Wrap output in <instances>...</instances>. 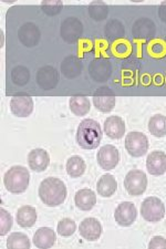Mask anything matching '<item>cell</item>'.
I'll return each instance as SVG.
<instances>
[{"instance_id":"1f68e13d","label":"cell","mask_w":166,"mask_h":249,"mask_svg":"<svg viewBox=\"0 0 166 249\" xmlns=\"http://www.w3.org/2000/svg\"><path fill=\"white\" fill-rule=\"evenodd\" d=\"M42 10L49 16H55L61 13L63 3L62 1H42L41 2Z\"/></svg>"},{"instance_id":"e0dca14e","label":"cell","mask_w":166,"mask_h":249,"mask_svg":"<svg viewBox=\"0 0 166 249\" xmlns=\"http://www.w3.org/2000/svg\"><path fill=\"white\" fill-rule=\"evenodd\" d=\"M104 133L113 140L121 139L125 134V122L121 116L112 115L104 121Z\"/></svg>"},{"instance_id":"4fadbf2b","label":"cell","mask_w":166,"mask_h":249,"mask_svg":"<svg viewBox=\"0 0 166 249\" xmlns=\"http://www.w3.org/2000/svg\"><path fill=\"white\" fill-rule=\"evenodd\" d=\"M82 23L79 19L74 17L67 18L61 23V28H60L62 38L68 42H74L75 40H78L80 36L82 35Z\"/></svg>"},{"instance_id":"7402d4cb","label":"cell","mask_w":166,"mask_h":249,"mask_svg":"<svg viewBox=\"0 0 166 249\" xmlns=\"http://www.w3.org/2000/svg\"><path fill=\"white\" fill-rule=\"evenodd\" d=\"M87 170V164L80 155H74L69 158L66 164L67 174L72 178H78L84 174Z\"/></svg>"},{"instance_id":"4dcf8cb0","label":"cell","mask_w":166,"mask_h":249,"mask_svg":"<svg viewBox=\"0 0 166 249\" xmlns=\"http://www.w3.org/2000/svg\"><path fill=\"white\" fill-rule=\"evenodd\" d=\"M112 49L117 57H127L129 52L132 51L131 45H129V42L125 39H117L116 41L113 43Z\"/></svg>"},{"instance_id":"ac0fdd59","label":"cell","mask_w":166,"mask_h":249,"mask_svg":"<svg viewBox=\"0 0 166 249\" xmlns=\"http://www.w3.org/2000/svg\"><path fill=\"white\" fill-rule=\"evenodd\" d=\"M55 243V232L50 227H40L34 235V244L36 247L47 249L51 248Z\"/></svg>"},{"instance_id":"ffe728a7","label":"cell","mask_w":166,"mask_h":249,"mask_svg":"<svg viewBox=\"0 0 166 249\" xmlns=\"http://www.w3.org/2000/svg\"><path fill=\"white\" fill-rule=\"evenodd\" d=\"M16 222L20 227H32L37 222V211L34 206H21L16 215Z\"/></svg>"},{"instance_id":"2e32d148","label":"cell","mask_w":166,"mask_h":249,"mask_svg":"<svg viewBox=\"0 0 166 249\" xmlns=\"http://www.w3.org/2000/svg\"><path fill=\"white\" fill-rule=\"evenodd\" d=\"M93 103L99 111L103 113L111 112L115 107V95L111 90L100 89L93 95Z\"/></svg>"},{"instance_id":"603a6c76","label":"cell","mask_w":166,"mask_h":249,"mask_svg":"<svg viewBox=\"0 0 166 249\" xmlns=\"http://www.w3.org/2000/svg\"><path fill=\"white\" fill-rule=\"evenodd\" d=\"M69 107H70L72 113L78 116H83L90 112L91 103L87 96L74 95L69 100Z\"/></svg>"},{"instance_id":"30bf717a","label":"cell","mask_w":166,"mask_h":249,"mask_svg":"<svg viewBox=\"0 0 166 249\" xmlns=\"http://www.w3.org/2000/svg\"><path fill=\"white\" fill-rule=\"evenodd\" d=\"M79 232L82 238L94 242L102 235V225L94 217L84 218L79 225Z\"/></svg>"},{"instance_id":"7a4b0ae2","label":"cell","mask_w":166,"mask_h":249,"mask_svg":"<svg viewBox=\"0 0 166 249\" xmlns=\"http://www.w3.org/2000/svg\"><path fill=\"white\" fill-rule=\"evenodd\" d=\"M103 138V131L99 122L93 119H84L80 122L76 130V143L86 150L98 147Z\"/></svg>"},{"instance_id":"d4e9b609","label":"cell","mask_w":166,"mask_h":249,"mask_svg":"<svg viewBox=\"0 0 166 249\" xmlns=\"http://www.w3.org/2000/svg\"><path fill=\"white\" fill-rule=\"evenodd\" d=\"M148 131L156 138H163L166 135V116L155 114L151 116L148 121Z\"/></svg>"},{"instance_id":"d6a6232c","label":"cell","mask_w":166,"mask_h":249,"mask_svg":"<svg viewBox=\"0 0 166 249\" xmlns=\"http://www.w3.org/2000/svg\"><path fill=\"white\" fill-rule=\"evenodd\" d=\"M148 51L154 57H162L166 52V43L161 39H154L149 43Z\"/></svg>"},{"instance_id":"5b68a950","label":"cell","mask_w":166,"mask_h":249,"mask_svg":"<svg viewBox=\"0 0 166 249\" xmlns=\"http://www.w3.org/2000/svg\"><path fill=\"white\" fill-rule=\"evenodd\" d=\"M124 187L131 196H140L147 191L148 176L141 170H131L124 178Z\"/></svg>"},{"instance_id":"836d02e7","label":"cell","mask_w":166,"mask_h":249,"mask_svg":"<svg viewBox=\"0 0 166 249\" xmlns=\"http://www.w3.org/2000/svg\"><path fill=\"white\" fill-rule=\"evenodd\" d=\"M148 248L149 249H157V248L166 249V238H164L163 236L152 237V239L149 240L148 243Z\"/></svg>"},{"instance_id":"3957f363","label":"cell","mask_w":166,"mask_h":249,"mask_svg":"<svg viewBox=\"0 0 166 249\" xmlns=\"http://www.w3.org/2000/svg\"><path fill=\"white\" fill-rule=\"evenodd\" d=\"M30 174L28 168L22 165H14L5 173L3 184L7 191L14 194H21L29 186Z\"/></svg>"},{"instance_id":"f546056e","label":"cell","mask_w":166,"mask_h":249,"mask_svg":"<svg viewBox=\"0 0 166 249\" xmlns=\"http://www.w3.org/2000/svg\"><path fill=\"white\" fill-rule=\"evenodd\" d=\"M0 222H1V224H0L1 225V226H0V235L5 236L10 231L14 223L13 216H11L10 213L5 210V208H1V210H0Z\"/></svg>"},{"instance_id":"484cf974","label":"cell","mask_w":166,"mask_h":249,"mask_svg":"<svg viewBox=\"0 0 166 249\" xmlns=\"http://www.w3.org/2000/svg\"><path fill=\"white\" fill-rule=\"evenodd\" d=\"M31 243L29 237L23 232H11L7 238V248L9 249H29Z\"/></svg>"},{"instance_id":"8fae6325","label":"cell","mask_w":166,"mask_h":249,"mask_svg":"<svg viewBox=\"0 0 166 249\" xmlns=\"http://www.w3.org/2000/svg\"><path fill=\"white\" fill-rule=\"evenodd\" d=\"M28 164L32 171L43 172L50 164V155L43 148H34L28 154Z\"/></svg>"},{"instance_id":"ba28073f","label":"cell","mask_w":166,"mask_h":249,"mask_svg":"<svg viewBox=\"0 0 166 249\" xmlns=\"http://www.w3.org/2000/svg\"><path fill=\"white\" fill-rule=\"evenodd\" d=\"M137 217V208L131 202H122L117 205L114 211L115 222L120 226L128 227L135 222Z\"/></svg>"},{"instance_id":"e575fe53","label":"cell","mask_w":166,"mask_h":249,"mask_svg":"<svg viewBox=\"0 0 166 249\" xmlns=\"http://www.w3.org/2000/svg\"><path fill=\"white\" fill-rule=\"evenodd\" d=\"M159 16L162 21L166 22V1L162 2L159 7Z\"/></svg>"},{"instance_id":"9c48e42d","label":"cell","mask_w":166,"mask_h":249,"mask_svg":"<svg viewBox=\"0 0 166 249\" xmlns=\"http://www.w3.org/2000/svg\"><path fill=\"white\" fill-rule=\"evenodd\" d=\"M35 109L34 99L30 95H15L10 100L11 113L18 118H27Z\"/></svg>"},{"instance_id":"6da1fadb","label":"cell","mask_w":166,"mask_h":249,"mask_svg":"<svg viewBox=\"0 0 166 249\" xmlns=\"http://www.w3.org/2000/svg\"><path fill=\"white\" fill-rule=\"evenodd\" d=\"M67 186L58 178H47L40 183L38 194L44 205L49 207L60 206L67 198Z\"/></svg>"},{"instance_id":"f1b7e54d","label":"cell","mask_w":166,"mask_h":249,"mask_svg":"<svg viewBox=\"0 0 166 249\" xmlns=\"http://www.w3.org/2000/svg\"><path fill=\"white\" fill-rule=\"evenodd\" d=\"M76 231V224L74 219L71 218H62L58 223V226H56V231L60 236L63 237H69L72 236Z\"/></svg>"},{"instance_id":"83f0119b","label":"cell","mask_w":166,"mask_h":249,"mask_svg":"<svg viewBox=\"0 0 166 249\" xmlns=\"http://www.w3.org/2000/svg\"><path fill=\"white\" fill-rule=\"evenodd\" d=\"M11 80L17 86H25L30 80V72L23 66H17L11 71Z\"/></svg>"},{"instance_id":"d6986e66","label":"cell","mask_w":166,"mask_h":249,"mask_svg":"<svg viewBox=\"0 0 166 249\" xmlns=\"http://www.w3.org/2000/svg\"><path fill=\"white\" fill-rule=\"evenodd\" d=\"M75 206L81 211H90L96 204L95 193L90 188H82L75 193L74 195Z\"/></svg>"},{"instance_id":"4316f807","label":"cell","mask_w":166,"mask_h":249,"mask_svg":"<svg viewBox=\"0 0 166 249\" xmlns=\"http://www.w3.org/2000/svg\"><path fill=\"white\" fill-rule=\"evenodd\" d=\"M109 13V7L107 3L102 1H93L89 5V14H90L91 18L100 21L107 18Z\"/></svg>"},{"instance_id":"7c38bea8","label":"cell","mask_w":166,"mask_h":249,"mask_svg":"<svg viewBox=\"0 0 166 249\" xmlns=\"http://www.w3.org/2000/svg\"><path fill=\"white\" fill-rule=\"evenodd\" d=\"M20 42L26 47H36L40 41L41 32L34 22H27L20 27L18 31Z\"/></svg>"},{"instance_id":"cb8c5ba5","label":"cell","mask_w":166,"mask_h":249,"mask_svg":"<svg viewBox=\"0 0 166 249\" xmlns=\"http://www.w3.org/2000/svg\"><path fill=\"white\" fill-rule=\"evenodd\" d=\"M82 71V64L76 57H68L62 61L61 72L64 77L75 78Z\"/></svg>"},{"instance_id":"9a60e30c","label":"cell","mask_w":166,"mask_h":249,"mask_svg":"<svg viewBox=\"0 0 166 249\" xmlns=\"http://www.w3.org/2000/svg\"><path fill=\"white\" fill-rule=\"evenodd\" d=\"M37 83L44 91L55 88L59 82V73L54 67L47 66L39 69L37 72Z\"/></svg>"},{"instance_id":"8992f818","label":"cell","mask_w":166,"mask_h":249,"mask_svg":"<svg viewBox=\"0 0 166 249\" xmlns=\"http://www.w3.org/2000/svg\"><path fill=\"white\" fill-rule=\"evenodd\" d=\"M149 147L148 139L144 133L139 131H132L125 136V148L129 155L140 158L148 153Z\"/></svg>"},{"instance_id":"277c9868","label":"cell","mask_w":166,"mask_h":249,"mask_svg":"<svg viewBox=\"0 0 166 249\" xmlns=\"http://www.w3.org/2000/svg\"><path fill=\"white\" fill-rule=\"evenodd\" d=\"M141 215L147 222H160L165 216V205L159 197L149 196L141 204Z\"/></svg>"},{"instance_id":"5bb4252c","label":"cell","mask_w":166,"mask_h":249,"mask_svg":"<svg viewBox=\"0 0 166 249\" xmlns=\"http://www.w3.org/2000/svg\"><path fill=\"white\" fill-rule=\"evenodd\" d=\"M147 168L149 174L159 176L166 173V153L155 150L148 155Z\"/></svg>"},{"instance_id":"44dd1931","label":"cell","mask_w":166,"mask_h":249,"mask_svg":"<svg viewBox=\"0 0 166 249\" xmlns=\"http://www.w3.org/2000/svg\"><path fill=\"white\" fill-rule=\"evenodd\" d=\"M117 190V182L112 174H104L96 183V191L102 197H111Z\"/></svg>"},{"instance_id":"52a82bcc","label":"cell","mask_w":166,"mask_h":249,"mask_svg":"<svg viewBox=\"0 0 166 249\" xmlns=\"http://www.w3.org/2000/svg\"><path fill=\"white\" fill-rule=\"evenodd\" d=\"M96 160L104 171H111L120 160V152L114 145L107 144L100 148L96 154Z\"/></svg>"}]
</instances>
